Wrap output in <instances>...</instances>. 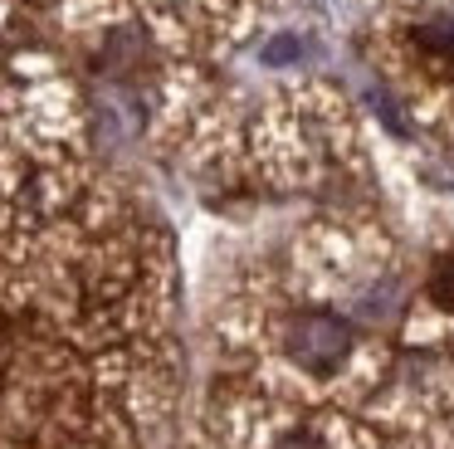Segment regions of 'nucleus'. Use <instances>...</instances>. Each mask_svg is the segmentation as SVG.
<instances>
[{
  "mask_svg": "<svg viewBox=\"0 0 454 449\" xmlns=\"http://www.w3.org/2000/svg\"><path fill=\"white\" fill-rule=\"evenodd\" d=\"M415 49L434 64H454V25H420L415 29Z\"/></svg>",
  "mask_w": 454,
  "mask_h": 449,
  "instance_id": "2",
  "label": "nucleus"
},
{
  "mask_svg": "<svg viewBox=\"0 0 454 449\" xmlns=\"http://www.w3.org/2000/svg\"><path fill=\"white\" fill-rule=\"evenodd\" d=\"M278 449H327L323 439H313V435H294V439H284Z\"/></svg>",
  "mask_w": 454,
  "mask_h": 449,
  "instance_id": "4",
  "label": "nucleus"
},
{
  "mask_svg": "<svg viewBox=\"0 0 454 449\" xmlns=\"http://www.w3.org/2000/svg\"><path fill=\"white\" fill-rule=\"evenodd\" d=\"M430 298L440 303L444 312H454V254H444L430 273Z\"/></svg>",
  "mask_w": 454,
  "mask_h": 449,
  "instance_id": "3",
  "label": "nucleus"
},
{
  "mask_svg": "<svg viewBox=\"0 0 454 449\" xmlns=\"http://www.w3.org/2000/svg\"><path fill=\"white\" fill-rule=\"evenodd\" d=\"M288 351H294L298 366L323 376V371H333L337 361L352 351V327L327 318V312H308V318H298L294 327H288Z\"/></svg>",
  "mask_w": 454,
  "mask_h": 449,
  "instance_id": "1",
  "label": "nucleus"
}]
</instances>
